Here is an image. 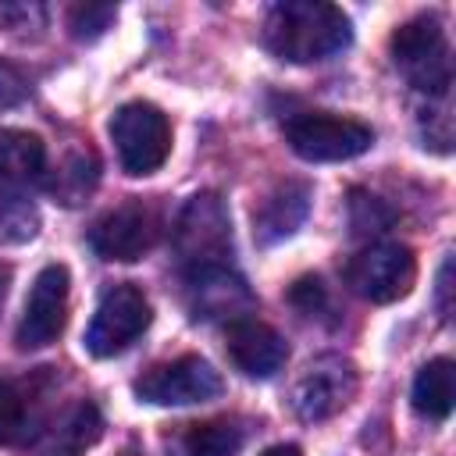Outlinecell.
Listing matches in <instances>:
<instances>
[{
	"label": "cell",
	"mask_w": 456,
	"mask_h": 456,
	"mask_svg": "<svg viewBox=\"0 0 456 456\" xmlns=\"http://www.w3.org/2000/svg\"><path fill=\"white\" fill-rule=\"evenodd\" d=\"M36 235V210L21 200H7L0 210V242H21Z\"/></svg>",
	"instance_id": "23"
},
{
	"label": "cell",
	"mask_w": 456,
	"mask_h": 456,
	"mask_svg": "<svg viewBox=\"0 0 456 456\" xmlns=\"http://www.w3.org/2000/svg\"><path fill=\"white\" fill-rule=\"evenodd\" d=\"M242 428L228 417H217V420H203V424H189L182 442H178V452L182 456H235L242 449Z\"/></svg>",
	"instance_id": "19"
},
{
	"label": "cell",
	"mask_w": 456,
	"mask_h": 456,
	"mask_svg": "<svg viewBox=\"0 0 456 456\" xmlns=\"http://www.w3.org/2000/svg\"><path fill=\"white\" fill-rule=\"evenodd\" d=\"M171 235L185 274L207 267H232V217L217 192L189 196Z\"/></svg>",
	"instance_id": "2"
},
{
	"label": "cell",
	"mask_w": 456,
	"mask_h": 456,
	"mask_svg": "<svg viewBox=\"0 0 456 456\" xmlns=\"http://www.w3.org/2000/svg\"><path fill=\"white\" fill-rule=\"evenodd\" d=\"M289 299L299 306V310H306V314H314L321 303H324V285H321V278H299L296 285H292V292H289Z\"/></svg>",
	"instance_id": "25"
},
{
	"label": "cell",
	"mask_w": 456,
	"mask_h": 456,
	"mask_svg": "<svg viewBox=\"0 0 456 456\" xmlns=\"http://www.w3.org/2000/svg\"><path fill=\"white\" fill-rule=\"evenodd\" d=\"M260 456H303V449H299V445H292V442H281V445H271V449H264Z\"/></svg>",
	"instance_id": "27"
},
{
	"label": "cell",
	"mask_w": 456,
	"mask_h": 456,
	"mask_svg": "<svg viewBox=\"0 0 456 456\" xmlns=\"http://www.w3.org/2000/svg\"><path fill=\"white\" fill-rule=\"evenodd\" d=\"M7 285H11V267L0 264V306H4V296H7Z\"/></svg>",
	"instance_id": "28"
},
{
	"label": "cell",
	"mask_w": 456,
	"mask_h": 456,
	"mask_svg": "<svg viewBox=\"0 0 456 456\" xmlns=\"http://www.w3.org/2000/svg\"><path fill=\"white\" fill-rule=\"evenodd\" d=\"M310 210V189L303 182H281L274 185L264 203L253 210V235L260 246H274L281 239H289L303 217Z\"/></svg>",
	"instance_id": "15"
},
{
	"label": "cell",
	"mask_w": 456,
	"mask_h": 456,
	"mask_svg": "<svg viewBox=\"0 0 456 456\" xmlns=\"http://www.w3.org/2000/svg\"><path fill=\"white\" fill-rule=\"evenodd\" d=\"M128 456H132V452H128Z\"/></svg>",
	"instance_id": "29"
},
{
	"label": "cell",
	"mask_w": 456,
	"mask_h": 456,
	"mask_svg": "<svg viewBox=\"0 0 456 456\" xmlns=\"http://www.w3.org/2000/svg\"><path fill=\"white\" fill-rule=\"evenodd\" d=\"M388 221H392V214L381 207V200L353 192V200H349V224H353L356 235H378V232L388 228Z\"/></svg>",
	"instance_id": "21"
},
{
	"label": "cell",
	"mask_w": 456,
	"mask_h": 456,
	"mask_svg": "<svg viewBox=\"0 0 456 456\" xmlns=\"http://www.w3.org/2000/svg\"><path fill=\"white\" fill-rule=\"evenodd\" d=\"M110 139L118 160L128 175H153L171 153V125L167 114L150 100L121 103L110 118Z\"/></svg>",
	"instance_id": "5"
},
{
	"label": "cell",
	"mask_w": 456,
	"mask_h": 456,
	"mask_svg": "<svg viewBox=\"0 0 456 456\" xmlns=\"http://www.w3.org/2000/svg\"><path fill=\"white\" fill-rule=\"evenodd\" d=\"M157 214L142 203V200H128L114 210H107L93 228H89V246L96 256L103 260H118V264H132L142 253L153 249L157 242Z\"/></svg>",
	"instance_id": "11"
},
{
	"label": "cell",
	"mask_w": 456,
	"mask_h": 456,
	"mask_svg": "<svg viewBox=\"0 0 456 456\" xmlns=\"http://www.w3.org/2000/svg\"><path fill=\"white\" fill-rule=\"evenodd\" d=\"M46 175V146L36 132L0 128V192H21Z\"/></svg>",
	"instance_id": "16"
},
{
	"label": "cell",
	"mask_w": 456,
	"mask_h": 456,
	"mask_svg": "<svg viewBox=\"0 0 456 456\" xmlns=\"http://www.w3.org/2000/svg\"><path fill=\"white\" fill-rule=\"evenodd\" d=\"M153 321L150 299L142 296V289H135L132 281H118L110 289H103L93 321L86 328V349L100 360L125 353Z\"/></svg>",
	"instance_id": "6"
},
{
	"label": "cell",
	"mask_w": 456,
	"mask_h": 456,
	"mask_svg": "<svg viewBox=\"0 0 456 456\" xmlns=\"http://www.w3.org/2000/svg\"><path fill=\"white\" fill-rule=\"evenodd\" d=\"M96 178H100V171H96V157L86 150V153L68 157V164H64V167L57 171V178L50 182V189H53V196H57L61 203L75 207V203H82V200L93 192Z\"/></svg>",
	"instance_id": "20"
},
{
	"label": "cell",
	"mask_w": 456,
	"mask_h": 456,
	"mask_svg": "<svg viewBox=\"0 0 456 456\" xmlns=\"http://www.w3.org/2000/svg\"><path fill=\"white\" fill-rule=\"evenodd\" d=\"M449 292H452V256L442 260V267H438V281H435V303H438L442 321L452 317V299H449Z\"/></svg>",
	"instance_id": "26"
},
{
	"label": "cell",
	"mask_w": 456,
	"mask_h": 456,
	"mask_svg": "<svg viewBox=\"0 0 456 456\" xmlns=\"http://www.w3.org/2000/svg\"><path fill=\"white\" fill-rule=\"evenodd\" d=\"M25 96H28L25 75H21L14 64L0 61V107H14V103H21Z\"/></svg>",
	"instance_id": "24"
},
{
	"label": "cell",
	"mask_w": 456,
	"mask_h": 456,
	"mask_svg": "<svg viewBox=\"0 0 456 456\" xmlns=\"http://www.w3.org/2000/svg\"><path fill=\"white\" fill-rule=\"evenodd\" d=\"M356 385H360V378H356L353 360H346L338 353H324V356L310 360L303 367V374L296 378L292 410L299 420H310V424L328 420L353 403Z\"/></svg>",
	"instance_id": "9"
},
{
	"label": "cell",
	"mask_w": 456,
	"mask_h": 456,
	"mask_svg": "<svg viewBox=\"0 0 456 456\" xmlns=\"http://www.w3.org/2000/svg\"><path fill=\"white\" fill-rule=\"evenodd\" d=\"M224 388L221 374L196 353L153 363L150 370H142V378L135 381V395L142 403L153 406H192V403H207L217 399Z\"/></svg>",
	"instance_id": "8"
},
{
	"label": "cell",
	"mask_w": 456,
	"mask_h": 456,
	"mask_svg": "<svg viewBox=\"0 0 456 456\" xmlns=\"http://www.w3.org/2000/svg\"><path fill=\"white\" fill-rule=\"evenodd\" d=\"M417 281V256L403 242H370L346 264V285L367 303H395Z\"/></svg>",
	"instance_id": "7"
},
{
	"label": "cell",
	"mask_w": 456,
	"mask_h": 456,
	"mask_svg": "<svg viewBox=\"0 0 456 456\" xmlns=\"http://www.w3.org/2000/svg\"><path fill=\"white\" fill-rule=\"evenodd\" d=\"M100 431H103L100 410L93 403H78L46 431L39 456H86V449L100 438Z\"/></svg>",
	"instance_id": "17"
},
{
	"label": "cell",
	"mask_w": 456,
	"mask_h": 456,
	"mask_svg": "<svg viewBox=\"0 0 456 456\" xmlns=\"http://www.w3.org/2000/svg\"><path fill=\"white\" fill-rule=\"evenodd\" d=\"M452 399H456V370L449 356H435L428 360L417 378H413V392L410 403L420 417L428 420H445L452 413Z\"/></svg>",
	"instance_id": "18"
},
{
	"label": "cell",
	"mask_w": 456,
	"mask_h": 456,
	"mask_svg": "<svg viewBox=\"0 0 456 456\" xmlns=\"http://www.w3.org/2000/svg\"><path fill=\"white\" fill-rule=\"evenodd\" d=\"M185 296H189V306L196 317H203V321L228 317V324L246 317V310L253 303L246 281L232 267H207V271L185 274Z\"/></svg>",
	"instance_id": "14"
},
{
	"label": "cell",
	"mask_w": 456,
	"mask_h": 456,
	"mask_svg": "<svg viewBox=\"0 0 456 456\" xmlns=\"http://www.w3.org/2000/svg\"><path fill=\"white\" fill-rule=\"evenodd\" d=\"M114 14H118V7H110V4H82L68 18L71 36L75 39H96V36L107 32V25L114 21Z\"/></svg>",
	"instance_id": "22"
},
{
	"label": "cell",
	"mask_w": 456,
	"mask_h": 456,
	"mask_svg": "<svg viewBox=\"0 0 456 456\" xmlns=\"http://www.w3.org/2000/svg\"><path fill=\"white\" fill-rule=\"evenodd\" d=\"M228 360L246 374V378H274L285 360H289V342L281 331L256 317H239L228 324Z\"/></svg>",
	"instance_id": "13"
},
{
	"label": "cell",
	"mask_w": 456,
	"mask_h": 456,
	"mask_svg": "<svg viewBox=\"0 0 456 456\" xmlns=\"http://www.w3.org/2000/svg\"><path fill=\"white\" fill-rule=\"evenodd\" d=\"M285 135H289V146L314 164L353 160L374 146V128L367 121L331 114V110H303L289 118Z\"/></svg>",
	"instance_id": "4"
},
{
	"label": "cell",
	"mask_w": 456,
	"mask_h": 456,
	"mask_svg": "<svg viewBox=\"0 0 456 456\" xmlns=\"http://www.w3.org/2000/svg\"><path fill=\"white\" fill-rule=\"evenodd\" d=\"M392 61L399 75L428 96H445L452 86L449 39L435 14H417L392 32Z\"/></svg>",
	"instance_id": "3"
},
{
	"label": "cell",
	"mask_w": 456,
	"mask_h": 456,
	"mask_svg": "<svg viewBox=\"0 0 456 456\" xmlns=\"http://www.w3.org/2000/svg\"><path fill=\"white\" fill-rule=\"evenodd\" d=\"M50 395V374L39 367L32 378H4L0 381V445H21L43 424Z\"/></svg>",
	"instance_id": "12"
},
{
	"label": "cell",
	"mask_w": 456,
	"mask_h": 456,
	"mask_svg": "<svg viewBox=\"0 0 456 456\" xmlns=\"http://www.w3.org/2000/svg\"><path fill=\"white\" fill-rule=\"evenodd\" d=\"M68 292H71V278L64 264H46L25 299V314L18 321V346L21 349H43L50 342H57V335L64 331L68 321Z\"/></svg>",
	"instance_id": "10"
},
{
	"label": "cell",
	"mask_w": 456,
	"mask_h": 456,
	"mask_svg": "<svg viewBox=\"0 0 456 456\" xmlns=\"http://www.w3.org/2000/svg\"><path fill=\"white\" fill-rule=\"evenodd\" d=\"M349 39L353 25L346 11L324 0H285L264 18V46L289 64L328 61L346 50Z\"/></svg>",
	"instance_id": "1"
}]
</instances>
